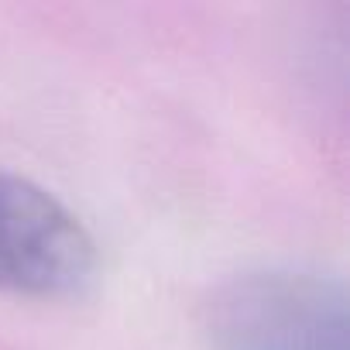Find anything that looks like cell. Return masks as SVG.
I'll return each mask as SVG.
<instances>
[{
	"label": "cell",
	"instance_id": "6da1fadb",
	"mask_svg": "<svg viewBox=\"0 0 350 350\" xmlns=\"http://www.w3.org/2000/svg\"><path fill=\"white\" fill-rule=\"evenodd\" d=\"M206 336L213 350H347V292L323 271H247L210 299Z\"/></svg>",
	"mask_w": 350,
	"mask_h": 350
},
{
	"label": "cell",
	"instance_id": "7a4b0ae2",
	"mask_svg": "<svg viewBox=\"0 0 350 350\" xmlns=\"http://www.w3.org/2000/svg\"><path fill=\"white\" fill-rule=\"evenodd\" d=\"M96 265L93 237L49 189L0 168V288L62 295Z\"/></svg>",
	"mask_w": 350,
	"mask_h": 350
}]
</instances>
